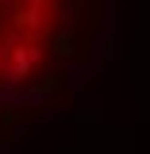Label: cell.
I'll list each match as a JSON object with an SVG mask.
<instances>
[{"mask_svg": "<svg viewBox=\"0 0 150 154\" xmlns=\"http://www.w3.org/2000/svg\"><path fill=\"white\" fill-rule=\"evenodd\" d=\"M69 0H0V89L42 69L58 50Z\"/></svg>", "mask_w": 150, "mask_h": 154, "instance_id": "cell-1", "label": "cell"}]
</instances>
